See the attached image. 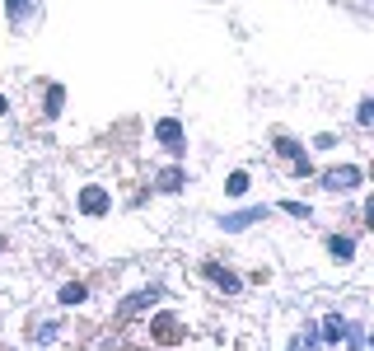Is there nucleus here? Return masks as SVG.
<instances>
[{
	"label": "nucleus",
	"mask_w": 374,
	"mask_h": 351,
	"mask_svg": "<svg viewBox=\"0 0 374 351\" xmlns=\"http://www.w3.org/2000/svg\"><path fill=\"white\" fill-rule=\"evenodd\" d=\"M5 108H10V104H5V94H0V112H5Z\"/></svg>",
	"instance_id": "obj_17"
},
{
	"label": "nucleus",
	"mask_w": 374,
	"mask_h": 351,
	"mask_svg": "<svg viewBox=\"0 0 374 351\" xmlns=\"http://www.w3.org/2000/svg\"><path fill=\"white\" fill-rule=\"evenodd\" d=\"M0 253H5V239H0Z\"/></svg>",
	"instance_id": "obj_18"
},
{
	"label": "nucleus",
	"mask_w": 374,
	"mask_h": 351,
	"mask_svg": "<svg viewBox=\"0 0 374 351\" xmlns=\"http://www.w3.org/2000/svg\"><path fill=\"white\" fill-rule=\"evenodd\" d=\"M150 328H155V337H160V342H178V319H173V314H160Z\"/></svg>",
	"instance_id": "obj_7"
},
{
	"label": "nucleus",
	"mask_w": 374,
	"mask_h": 351,
	"mask_svg": "<svg viewBox=\"0 0 374 351\" xmlns=\"http://www.w3.org/2000/svg\"><path fill=\"white\" fill-rule=\"evenodd\" d=\"M155 136L164 141V150L183 155V145H187V141H183V122H178V117H164V122H160V132H155Z\"/></svg>",
	"instance_id": "obj_3"
},
{
	"label": "nucleus",
	"mask_w": 374,
	"mask_h": 351,
	"mask_svg": "<svg viewBox=\"0 0 374 351\" xmlns=\"http://www.w3.org/2000/svg\"><path fill=\"white\" fill-rule=\"evenodd\" d=\"M327 248H332V258H337V263H351V258H356V243H351L347 234H342V239L332 234V243H327Z\"/></svg>",
	"instance_id": "obj_8"
},
{
	"label": "nucleus",
	"mask_w": 374,
	"mask_h": 351,
	"mask_svg": "<svg viewBox=\"0 0 374 351\" xmlns=\"http://www.w3.org/2000/svg\"><path fill=\"white\" fill-rule=\"evenodd\" d=\"M323 188H327V192H356V188H360V169H356V164L327 169V173H323Z\"/></svg>",
	"instance_id": "obj_1"
},
{
	"label": "nucleus",
	"mask_w": 374,
	"mask_h": 351,
	"mask_svg": "<svg viewBox=\"0 0 374 351\" xmlns=\"http://www.w3.org/2000/svg\"><path fill=\"white\" fill-rule=\"evenodd\" d=\"M61 99H66V94H61V84H52V89H47V117L61 112Z\"/></svg>",
	"instance_id": "obj_12"
},
{
	"label": "nucleus",
	"mask_w": 374,
	"mask_h": 351,
	"mask_svg": "<svg viewBox=\"0 0 374 351\" xmlns=\"http://www.w3.org/2000/svg\"><path fill=\"white\" fill-rule=\"evenodd\" d=\"M84 295H89V291H84L80 281H71V286H61V300H66V304H80Z\"/></svg>",
	"instance_id": "obj_11"
},
{
	"label": "nucleus",
	"mask_w": 374,
	"mask_h": 351,
	"mask_svg": "<svg viewBox=\"0 0 374 351\" xmlns=\"http://www.w3.org/2000/svg\"><path fill=\"white\" fill-rule=\"evenodd\" d=\"M10 19L24 24V19H28V0H10Z\"/></svg>",
	"instance_id": "obj_13"
},
{
	"label": "nucleus",
	"mask_w": 374,
	"mask_h": 351,
	"mask_svg": "<svg viewBox=\"0 0 374 351\" xmlns=\"http://www.w3.org/2000/svg\"><path fill=\"white\" fill-rule=\"evenodd\" d=\"M183 178H187L183 169H164V173H160V188L164 192H178V188H183Z\"/></svg>",
	"instance_id": "obj_10"
},
{
	"label": "nucleus",
	"mask_w": 374,
	"mask_h": 351,
	"mask_svg": "<svg viewBox=\"0 0 374 351\" xmlns=\"http://www.w3.org/2000/svg\"><path fill=\"white\" fill-rule=\"evenodd\" d=\"M276 150H281L286 160H299V145H295V141H276Z\"/></svg>",
	"instance_id": "obj_15"
},
{
	"label": "nucleus",
	"mask_w": 374,
	"mask_h": 351,
	"mask_svg": "<svg viewBox=\"0 0 374 351\" xmlns=\"http://www.w3.org/2000/svg\"><path fill=\"white\" fill-rule=\"evenodd\" d=\"M323 337H327V342H342V337H347V319H337V314H332V319L323 324Z\"/></svg>",
	"instance_id": "obj_9"
},
{
	"label": "nucleus",
	"mask_w": 374,
	"mask_h": 351,
	"mask_svg": "<svg viewBox=\"0 0 374 351\" xmlns=\"http://www.w3.org/2000/svg\"><path fill=\"white\" fill-rule=\"evenodd\" d=\"M108 206H112V202H108L103 188H84L80 192V211H84V216H103Z\"/></svg>",
	"instance_id": "obj_4"
},
{
	"label": "nucleus",
	"mask_w": 374,
	"mask_h": 351,
	"mask_svg": "<svg viewBox=\"0 0 374 351\" xmlns=\"http://www.w3.org/2000/svg\"><path fill=\"white\" fill-rule=\"evenodd\" d=\"M56 328H61V324H42L33 337H38V342H56Z\"/></svg>",
	"instance_id": "obj_14"
},
{
	"label": "nucleus",
	"mask_w": 374,
	"mask_h": 351,
	"mask_svg": "<svg viewBox=\"0 0 374 351\" xmlns=\"http://www.w3.org/2000/svg\"><path fill=\"white\" fill-rule=\"evenodd\" d=\"M206 276H211L220 291H239V276H234V271H225L220 263H206Z\"/></svg>",
	"instance_id": "obj_6"
},
{
	"label": "nucleus",
	"mask_w": 374,
	"mask_h": 351,
	"mask_svg": "<svg viewBox=\"0 0 374 351\" xmlns=\"http://www.w3.org/2000/svg\"><path fill=\"white\" fill-rule=\"evenodd\" d=\"M262 216H267L262 206H248V211H234V216H220V225H225V230L234 234V230H248V225H258Z\"/></svg>",
	"instance_id": "obj_5"
},
{
	"label": "nucleus",
	"mask_w": 374,
	"mask_h": 351,
	"mask_svg": "<svg viewBox=\"0 0 374 351\" xmlns=\"http://www.w3.org/2000/svg\"><path fill=\"white\" fill-rule=\"evenodd\" d=\"M229 192H234V197H239V192H248V173H234V178H229Z\"/></svg>",
	"instance_id": "obj_16"
},
{
	"label": "nucleus",
	"mask_w": 374,
	"mask_h": 351,
	"mask_svg": "<svg viewBox=\"0 0 374 351\" xmlns=\"http://www.w3.org/2000/svg\"><path fill=\"white\" fill-rule=\"evenodd\" d=\"M160 295H164V291H155V286H150V291H136L132 300H122V309H117V319H136L140 309H150V304H160Z\"/></svg>",
	"instance_id": "obj_2"
}]
</instances>
